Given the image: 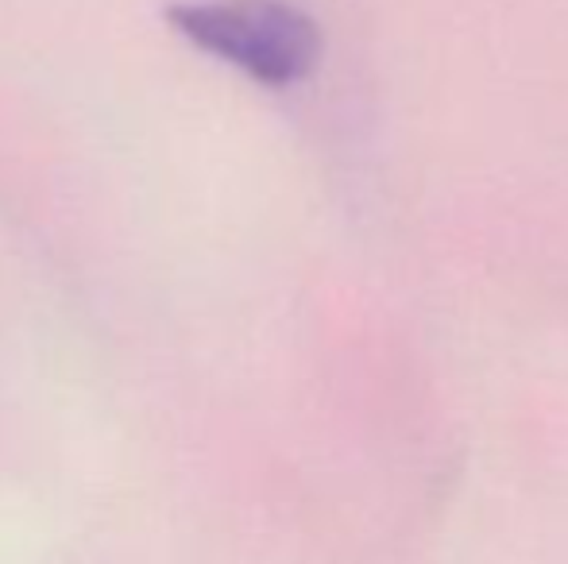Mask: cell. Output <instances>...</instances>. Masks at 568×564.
Returning <instances> with one entry per match:
<instances>
[{
    "label": "cell",
    "instance_id": "6da1fadb",
    "mask_svg": "<svg viewBox=\"0 0 568 564\" xmlns=\"http://www.w3.org/2000/svg\"><path fill=\"white\" fill-rule=\"evenodd\" d=\"M166 23L267 90L310 78L322 54L317 23L286 0H179L166 8Z\"/></svg>",
    "mask_w": 568,
    "mask_h": 564
}]
</instances>
